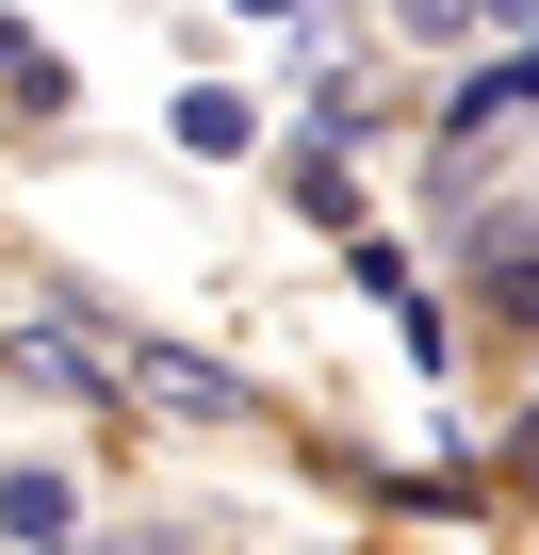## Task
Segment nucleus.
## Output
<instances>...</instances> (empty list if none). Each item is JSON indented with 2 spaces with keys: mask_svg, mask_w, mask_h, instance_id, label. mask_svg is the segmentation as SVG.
I'll return each mask as SVG.
<instances>
[{
  "mask_svg": "<svg viewBox=\"0 0 539 555\" xmlns=\"http://www.w3.org/2000/svg\"><path fill=\"white\" fill-rule=\"evenodd\" d=\"M131 392H164V409H245V376H213V360H180V344H131Z\"/></svg>",
  "mask_w": 539,
  "mask_h": 555,
  "instance_id": "obj_1",
  "label": "nucleus"
},
{
  "mask_svg": "<svg viewBox=\"0 0 539 555\" xmlns=\"http://www.w3.org/2000/svg\"><path fill=\"white\" fill-rule=\"evenodd\" d=\"M0 99H17V115H66V66H50L17 17H0Z\"/></svg>",
  "mask_w": 539,
  "mask_h": 555,
  "instance_id": "obj_2",
  "label": "nucleus"
},
{
  "mask_svg": "<svg viewBox=\"0 0 539 555\" xmlns=\"http://www.w3.org/2000/svg\"><path fill=\"white\" fill-rule=\"evenodd\" d=\"M0 539L50 555V539H66V490H50V474H0Z\"/></svg>",
  "mask_w": 539,
  "mask_h": 555,
  "instance_id": "obj_3",
  "label": "nucleus"
},
{
  "mask_svg": "<svg viewBox=\"0 0 539 555\" xmlns=\"http://www.w3.org/2000/svg\"><path fill=\"white\" fill-rule=\"evenodd\" d=\"M245 17H295V0H245Z\"/></svg>",
  "mask_w": 539,
  "mask_h": 555,
  "instance_id": "obj_4",
  "label": "nucleus"
}]
</instances>
